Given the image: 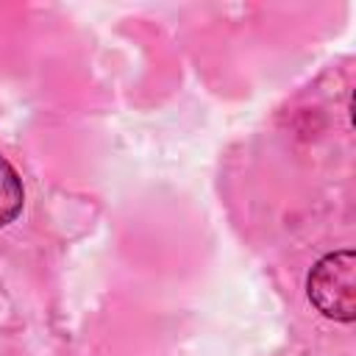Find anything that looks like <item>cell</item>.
Listing matches in <instances>:
<instances>
[{
  "instance_id": "7a4b0ae2",
  "label": "cell",
  "mask_w": 356,
  "mask_h": 356,
  "mask_svg": "<svg viewBox=\"0 0 356 356\" xmlns=\"http://www.w3.org/2000/svg\"><path fill=\"white\" fill-rule=\"evenodd\" d=\"M25 189L17 175V170L0 156V228L8 225L19 211H22Z\"/></svg>"
},
{
  "instance_id": "6da1fadb",
  "label": "cell",
  "mask_w": 356,
  "mask_h": 356,
  "mask_svg": "<svg viewBox=\"0 0 356 356\" xmlns=\"http://www.w3.org/2000/svg\"><path fill=\"white\" fill-rule=\"evenodd\" d=\"M309 298L320 314L350 323L356 317V256L353 250H334L323 256L306 281Z\"/></svg>"
}]
</instances>
